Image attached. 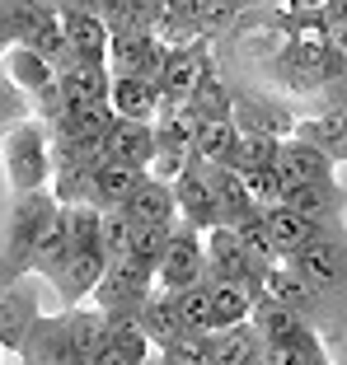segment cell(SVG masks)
<instances>
[{
  "label": "cell",
  "mask_w": 347,
  "mask_h": 365,
  "mask_svg": "<svg viewBox=\"0 0 347 365\" xmlns=\"http://www.w3.org/2000/svg\"><path fill=\"white\" fill-rule=\"evenodd\" d=\"M56 215H61V202L52 197V187L10 202L5 230H0V290L33 277V253H38V244H43V235L52 230Z\"/></svg>",
  "instance_id": "1"
},
{
  "label": "cell",
  "mask_w": 347,
  "mask_h": 365,
  "mask_svg": "<svg viewBox=\"0 0 347 365\" xmlns=\"http://www.w3.org/2000/svg\"><path fill=\"white\" fill-rule=\"evenodd\" d=\"M0 160H5V178H10L14 197L47 192L52 187V131L43 118H19L5 127L0 140Z\"/></svg>",
  "instance_id": "2"
},
{
  "label": "cell",
  "mask_w": 347,
  "mask_h": 365,
  "mask_svg": "<svg viewBox=\"0 0 347 365\" xmlns=\"http://www.w3.org/2000/svg\"><path fill=\"white\" fill-rule=\"evenodd\" d=\"M206 281H230V286H244L253 300H263V262L239 244L230 225L206 230Z\"/></svg>",
  "instance_id": "3"
},
{
  "label": "cell",
  "mask_w": 347,
  "mask_h": 365,
  "mask_svg": "<svg viewBox=\"0 0 347 365\" xmlns=\"http://www.w3.org/2000/svg\"><path fill=\"white\" fill-rule=\"evenodd\" d=\"M202 281H206V235L193 230L188 220H178L169 239V253H164L160 272H155V286L183 295V290L202 286Z\"/></svg>",
  "instance_id": "4"
},
{
  "label": "cell",
  "mask_w": 347,
  "mask_h": 365,
  "mask_svg": "<svg viewBox=\"0 0 347 365\" xmlns=\"http://www.w3.org/2000/svg\"><path fill=\"white\" fill-rule=\"evenodd\" d=\"M216 76V56H211V43H188V47H169L160 71V89L164 103H193V94Z\"/></svg>",
  "instance_id": "5"
},
{
  "label": "cell",
  "mask_w": 347,
  "mask_h": 365,
  "mask_svg": "<svg viewBox=\"0 0 347 365\" xmlns=\"http://www.w3.org/2000/svg\"><path fill=\"white\" fill-rule=\"evenodd\" d=\"M169 47L151 29H118L109 43V71L113 76H136V80H160Z\"/></svg>",
  "instance_id": "6"
},
{
  "label": "cell",
  "mask_w": 347,
  "mask_h": 365,
  "mask_svg": "<svg viewBox=\"0 0 347 365\" xmlns=\"http://www.w3.org/2000/svg\"><path fill=\"white\" fill-rule=\"evenodd\" d=\"M263 295H272L277 304H286L291 314H301L310 328H315V314L324 309V295L305 281V272L296 267V258H282V253L263 262Z\"/></svg>",
  "instance_id": "7"
},
{
  "label": "cell",
  "mask_w": 347,
  "mask_h": 365,
  "mask_svg": "<svg viewBox=\"0 0 347 365\" xmlns=\"http://www.w3.org/2000/svg\"><path fill=\"white\" fill-rule=\"evenodd\" d=\"M43 309H38V281H19V286L0 290V351L19 356L29 333L38 328Z\"/></svg>",
  "instance_id": "8"
},
{
  "label": "cell",
  "mask_w": 347,
  "mask_h": 365,
  "mask_svg": "<svg viewBox=\"0 0 347 365\" xmlns=\"http://www.w3.org/2000/svg\"><path fill=\"white\" fill-rule=\"evenodd\" d=\"M296 267L305 272V281H310L319 295L347 290V244H343V235H328V239H319V244L301 248V253H296Z\"/></svg>",
  "instance_id": "9"
},
{
  "label": "cell",
  "mask_w": 347,
  "mask_h": 365,
  "mask_svg": "<svg viewBox=\"0 0 347 365\" xmlns=\"http://www.w3.org/2000/svg\"><path fill=\"white\" fill-rule=\"evenodd\" d=\"M146 182V169H131V164H113V160H99L94 173L85 182V202L80 206H94V211H113V206H127L136 197V187Z\"/></svg>",
  "instance_id": "10"
},
{
  "label": "cell",
  "mask_w": 347,
  "mask_h": 365,
  "mask_svg": "<svg viewBox=\"0 0 347 365\" xmlns=\"http://www.w3.org/2000/svg\"><path fill=\"white\" fill-rule=\"evenodd\" d=\"M338 164L328 160L319 145H310V140L291 136L282 140V150H277V178H282V187H305V182H333L338 178Z\"/></svg>",
  "instance_id": "11"
},
{
  "label": "cell",
  "mask_w": 347,
  "mask_h": 365,
  "mask_svg": "<svg viewBox=\"0 0 347 365\" xmlns=\"http://www.w3.org/2000/svg\"><path fill=\"white\" fill-rule=\"evenodd\" d=\"M19 365H89V361L66 337L61 314H43L38 328L29 333V342H24V351H19Z\"/></svg>",
  "instance_id": "12"
},
{
  "label": "cell",
  "mask_w": 347,
  "mask_h": 365,
  "mask_svg": "<svg viewBox=\"0 0 347 365\" xmlns=\"http://www.w3.org/2000/svg\"><path fill=\"white\" fill-rule=\"evenodd\" d=\"M109 108L118 122H146V127H155V118H160V108H164V89H160V80L113 76Z\"/></svg>",
  "instance_id": "13"
},
{
  "label": "cell",
  "mask_w": 347,
  "mask_h": 365,
  "mask_svg": "<svg viewBox=\"0 0 347 365\" xmlns=\"http://www.w3.org/2000/svg\"><path fill=\"white\" fill-rule=\"evenodd\" d=\"M286 211L305 215V220H319V225H338L343 230V206H347V192L343 182H305V187H282V202Z\"/></svg>",
  "instance_id": "14"
},
{
  "label": "cell",
  "mask_w": 347,
  "mask_h": 365,
  "mask_svg": "<svg viewBox=\"0 0 347 365\" xmlns=\"http://www.w3.org/2000/svg\"><path fill=\"white\" fill-rule=\"evenodd\" d=\"M263 220H268L272 248H277L282 258H296L301 248L319 244V239H328V235H343L338 225H319V220H305V215L286 211V206H272V211H263Z\"/></svg>",
  "instance_id": "15"
},
{
  "label": "cell",
  "mask_w": 347,
  "mask_h": 365,
  "mask_svg": "<svg viewBox=\"0 0 347 365\" xmlns=\"http://www.w3.org/2000/svg\"><path fill=\"white\" fill-rule=\"evenodd\" d=\"M174 197H178V220H188L193 230H216L221 215H216V197H211V178H206L202 164H188L183 178L174 182Z\"/></svg>",
  "instance_id": "16"
},
{
  "label": "cell",
  "mask_w": 347,
  "mask_h": 365,
  "mask_svg": "<svg viewBox=\"0 0 347 365\" xmlns=\"http://www.w3.org/2000/svg\"><path fill=\"white\" fill-rule=\"evenodd\" d=\"M206 178H211V197H216V215H221V225L235 230L239 220H249V215H258V211H263V206L253 202L249 182L239 178V169L221 164V169H206Z\"/></svg>",
  "instance_id": "17"
},
{
  "label": "cell",
  "mask_w": 347,
  "mask_h": 365,
  "mask_svg": "<svg viewBox=\"0 0 347 365\" xmlns=\"http://www.w3.org/2000/svg\"><path fill=\"white\" fill-rule=\"evenodd\" d=\"M71 258H76V235H71V211L61 206V215L52 220V230L43 235V244L33 253V277H43L56 286L66 277V267H71Z\"/></svg>",
  "instance_id": "18"
},
{
  "label": "cell",
  "mask_w": 347,
  "mask_h": 365,
  "mask_svg": "<svg viewBox=\"0 0 347 365\" xmlns=\"http://www.w3.org/2000/svg\"><path fill=\"white\" fill-rule=\"evenodd\" d=\"M136 323H141V333L151 337L155 351H164L169 342H178V337L188 333L183 309H178V295H174V290H160V286H155V295L146 300V309H141Z\"/></svg>",
  "instance_id": "19"
},
{
  "label": "cell",
  "mask_w": 347,
  "mask_h": 365,
  "mask_svg": "<svg viewBox=\"0 0 347 365\" xmlns=\"http://www.w3.org/2000/svg\"><path fill=\"white\" fill-rule=\"evenodd\" d=\"M235 127L249 131V136H272V140L296 136V118L282 103H258L249 94H235Z\"/></svg>",
  "instance_id": "20"
},
{
  "label": "cell",
  "mask_w": 347,
  "mask_h": 365,
  "mask_svg": "<svg viewBox=\"0 0 347 365\" xmlns=\"http://www.w3.org/2000/svg\"><path fill=\"white\" fill-rule=\"evenodd\" d=\"M151 155H155V127H146V122H113L109 140H104V160L151 169Z\"/></svg>",
  "instance_id": "21"
},
{
  "label": "cell",
  "mask_w": 347,
  "mask_h": 365,
  "mask_svg": "<svg viewBox=\"0 0 347 365\" xmlns=\"http://www.w3.org/2000/svg\"><path fill=\"white\" fill-rule=\"evenodd\" d=\"M263 361H268V351H263L258 333L249 323L206 337V365H263Z\"/></svg>",
  "instance_id": "22"
},
{
  "label": "cell",
  "mask_w": 347,
  "mask_h": 365,
  "mask_svg": "<svg viewBox=\"0 0 347 365\" xmlns=\"http://www.w3.org/2000/svg\"><path fill=\"white\" fill-rule=\"evenodd\" d=\"M56 89H61L66 103H109L113 71L104 61H80V66H71L66 76H56Z\"/></svg>",
  "instance_id": "23"
},
{
  "label": "cell",
  "mask_w": 347,
  "mask_h": 365,
  "mask_svg": "<svg viewBox=\"0 0 347 365\" xmlns=\"http://www.w3.org/2000/svg\"><path fill=\"white\" fill-rule=\"evenodd\" d=\"M151 356H155V346H151V337L141 333V323H113L109 342L94 351V361H89V365H146Z\"/></svg>",
  "instance_id": "24"
},
{
  "label": "cell",
  "mask_w": 347,
  "mask_h": 365,
  "mask_svg": "<svg viewBox=\"0 0 347 365\" xmlns=\"http://www.w3.org/2000/svg\"><path fill=\"white\" fill-rule=\"evenodd\" d=\"M249 328L258 333V342H263V351H272V346H282V342H291L301 328H310V323L301 319V314H291L286 304H277L272 295H263L258 304H253V314H249Z\"/></svg>",
  "instance_id": "25"
},
{
  "label": "cell",
  "mask_w": 347,
  "mask_h": 365,
  "mask_svg": "<svg viewBox=\"0 0 347 365\" xmlns=\"http://www.w3.org/2000/svg\"><path fill=\"white\" fill-rule=\"evenodd\" d=\"M127 211H131L136 225H178V197H174L169 182H155V178H146L141 187H136Z\"/></svg>",
  "instance_id": "26"
},
{
  "label": "cell",
  "mask_w": 347,
  "mask_h": 365,
  "mask_svg": "<svg viewBox=\"0 0 347 365\" xmlns=\"http://www.w3.org/2000/svg\"><path fill=\"white\" fill-rule=\"evenodd\" d=\"M61 29H66V43H71V52H76L80 61H104L109 66L113 33L99 14H71V19H61Z\"/></svg>",
  "instance_id": "27"
},
{
  "label": "cell",
  "mask_w": 347,
  "mask_h": 365,
  "mask_svg": "<svg viewBox=\"0 0 347 365\" xmlns=\"http://www.w3.org/2000/svg\"><path fill=\"white\" fill-rule=\"evenodd\" d=\"M206 295H211V333H226V328L249 323L253 304H258L244 286H230V281H206Z\"/></svg>",
  "instance_id": "28"
},
{
  "label": "cell",
  "mask_w": 347,
  "mask_h": 365,
  "mask_svg": "<svg viewBox=\"0 0 347 365\" xmlns=\"http://www.w3.org/2000/svg\"><path fill=\"white\" fill-rule=\"evenodd\" d=\"M5 76H10L14 85L24 89V94H33V98L43 94V89H52V85H56L52 61H47V56H38L33 47H19V43L5 52Z\"/></svg>",
  "instance_id": "29"
},
{
  "label": "cell",
  "mask_w": 347,
  "mask_h": 365,
  "mask_svg": "<svg viewBox=\"0 0 347 365\" xmlns=\"http://www.w3.org/2000/svg\"><path fill=\"white\" fill-rule=\"evenodd\" d=\"M235 145H239L235 122H202V131H197V140H193V164L221 169V164L235 160Z\"/></svg>",
  "instance_id": "30"
},
{
  "label": "cell",
  "mask_w": 347,
  "mask_h": 365,
  "mask_svg": "<svg viewBox=\"0 0 347 365\" xmlns=\"http://www.w3.org/2000/svg\"><path fill=\"white\" fill-rule=\"evenodd\" d=\"M324 361H328V351H324V342H319L315 328H301L291 342H282V346L268 351V365H324Z\"/></svg>",
  "instance_id": "31"
},
{
  "label": "cell",
  "mask_w": 347,
  "mask_h": 365,
  "mask_svg": "<svg viewBox=\"0 0 347 365\" xmlns=\"http://www.w3.org/2000/svg\"><path fill=\"white\" fill-rule=\"evenodd\" d=\"M277 150H282V140H272V136H249V131H239V145H235V160H230V169H239V173L277 169Z\"/></svg>",
  "instance_id": "32"
},
{
  "label": "cell",
  "mask_w": 347,
  "mask_h": 365,
  "mask_svg": "<svg viewBox=\"0 0 347 365\" xmlns=\"http://www.w3.org/2000/svg\"><path fill=\"white\" fill-rule=\"evenodd\" d=\"M296 136L319 145L333 164L347 160V136H343V127H338V118H305V122H296Z\"/></svg>",
  "instance_id": "33"
},
{
  "label": "cell",
  "mask_w": 347,
  "mask_h": 365,
  "mask_svg": "<svg viewBox=\"0 0 347 365\" xmlns=\"http://www.w3.org/2000/svg\"><path fill=\"white\" fill-rule=\"evenodd\" d=\"M202 122H235V94L226 89V80H206L202 89L193 94V103H188Z\"/></svg>",
  "instance_id": "34"
},
{
  "label": "cell",
  "mask_w": 347,
  "mask_h": 365,
  "mask_svg": "<svg viewBox=\"0 0 347 365\" xmlns=\"http://www.w3.org/2000/svg\"><path fill=\"white\" fill-rule=\"evenodd\" d=\"M99 235H104V248H109V262L131 253V239H136V220H131L127 206H113V211H99Z\"/></svg>",
  "instance_id": "35"
},
{
  "label": "cell",
  "mask_w": 347,
  "mask_h": 365,
  "mask_svg": "<svg viewBox=\"0 0 347 365\" xmlns=\"http://www.w3.org/2000/svg\"><path fill=\"white\" fill-rule=\"evenodd\" d=\"M169 239H174V225H136L131 258H136L155 277V272H160V262H164V253H169Z\"/></svg>",
  "instance_id": "36"
},
{
  "label": "cell",
  "mask_w": 347,
  "mask_h": 365,
  "mask_svg": "<svg viewBox=\"0 0 347 365\" xmlns=\"http://www.w3.org/2000/svg\"><path fill=\"white\" fill-rule=\"evenodd\" d=\"M239 5L235 0H202V10H197V19H202V33H206V43H216L221 33H230L235 29V19H239Z\"/></svg>",
  "instance_id": "37"
},
{
  "label": "cell",
  "mask_w": 347,
  "mask_h": 365,
  "mask_svg": "<svg viewBox=\"0 0 347 365\" xmlns=\"http://www.w3.org/2000/svg\"><path fill=\"white\" fill-rule=\"evenodd\" d=\"M235 235H239V244L249 248V253H253L258 262L277 258V248H272V235H268V220H263V211H258V215H249V220H239Z\"/></svg>",
  "instance_id": "38"
},
{
  "label": "cell",
  "mask_w": 347,
  "mask_h": 365,
  "mask_svg": "<svg viewBox=\"0 0 347 365\" xmlns=\"http://www.w3.org/2000/svg\"><path fill=\"white\" fill-rule=\"evenodd\" d=\"M178 309H183V323L193 333H211V295H206V281L178 295Z\"/></svg>",
  "instance_id": "39"
},
{
  "label": "cell",
  "mask_w": 347,
  "mask_h": 365,
  "mask_svg": "<svg viewBox=\"0 0 347 365\" xmlns=\"http://www.w3.org/2000/svg\"><path fill=\"white\" fill-rule=\"evenodd\" d=\"M206 337L211 333H193V328H188L178 342L164 346V356H169L174 365H206Z\"/></svg>",
  "instance_id": "40"
},
{
  "label": "cell",
  "mask_w": 347,
  "mask_h": 365,
  "mask_svg": "<svg viewBox=\"0 0 347 365\" xmlns=\"http://www.w3.org/2000/svg\"><path fill=\"white\" fill-rule=\"evenodd\" d=\"M239 10H253V5H268V0H235Z\"/></svg>",
  "instance_id": "41"
},
{
  "label": "cell",
  "mask_w": 347,
  "mask_h": 365,
  "mask_svg": "<svg viewBox=\"0 0 347 365\" xmlns=\"http://www.w3.org/2000/svg\"><path fill=\"white\" fill-rule=\"evenodd\" d=\"M104 5H109V0H85V10H94V14L104 10Z\"/></svg>",
  "instance_id": "42"
},
{
  "label": "cell",
  "mask_w": 347,
  "mask_h": 365,
  "mask_svg": "<svg viewBox=\"0 0 347 365\" xmlns=\"http://www.w3.org/2000/svg\"><path fill=\"white\" fill-rule=\"evenodd\" d=\"M324 365H333V361H324Z\"/></svg>",
  "instance_id": "43"
}]
</instances>
